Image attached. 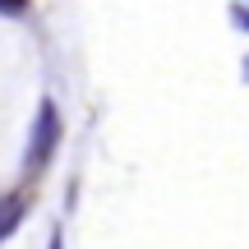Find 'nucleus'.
Returning <instances> with one entry per match:
<instances>
[{
  "label": "nucleus",
  "instance_id": "1",
  "mask_svg": "<svg viewBox=\"0 0 249 249\" xmlns=\"http://www.w3.org/2000/svg\"><path fill=\"white\" fill-rule=\"evenodd\" d=\"M55 143H60V111L46 97L37 107V124H33V139H28V171H42L55 157Z\"/></svg>",
  "mask_w": 249,
  "mask_h": 249
},
{
  "label": "nucleus",
  "instance_id": "2",
  "mask_svg": "<svg viewBox=\"0 0 249 249\" xmlns=\"http://www.w3.org/2000/svg\"><path fill=\"white\" fill-rule=\"evenodd\" d=\"M23 213H28V198H23V194L0 198V240H5V235H14V226L23 222Z\"/></svg>",
  "mask_w": 249,
  "mask_h": 249
},
{
  "label": "nucleus",
  "instance_id": "3",
  "mask_svg": "<svg viewBox=\"0 0 249 249\" xmlns=\"http://www.w3.org/2000/svg\"><path fill=\"white\" fill-rule=\"evenodd\" d=\"M231 23L240 28V33H249V5H245V0H235V5H231Z\"/></svg>",
  "mask_w": 249,
  "mask_h": 249
},
{
  "label": "nucleus",
  "instance_id": "4",
  "mask_svg": "<svg viewBox=\"0 0 249 249\" xmlns=\"http://www.w3.org/2000/svg\"><path fill=\"white\" fill-rule=\"evenodd\" d=\"M46 249H65V235L55 231V235H51V245H46Z\"/></svg>",
  "mask_w": 249,
  "mask_h": 249
},
{
  "label": "nucleus",
  "instance_id": "5",
  "mask_svg": "<svg viewBox=\"0 0 249 249\" xmlns=\"http://www.w3.org/2000/svg\"><path fill=\"white\" fill-rule=\"evenodd\" d=\"M245 83H249V60H245Z\"/></svg>",
  "mask_w": 249,
  "mask_h": 249
}]
</instances>
